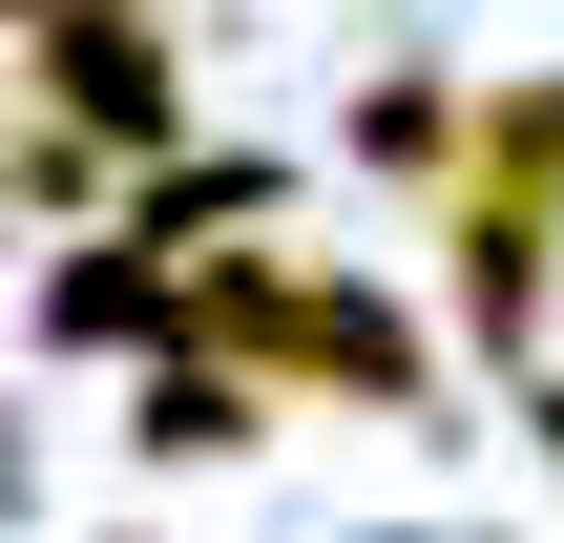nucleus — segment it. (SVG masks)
Segmentation results:
<instances>
[{"label":"nucleus","instance_id":"20e7f679","mask_svg":"<svg viewBox=\"0 0 564 543\" xmlns=\"http://www.w3.org/2000/svg\"><path fill=\"white\" fill-rule=\"evenodd\" d=\"M147 439H167V460H230V439H251V377H209V356L147 377Z\"/></svg>","mask_w":564,"mask_h":543},{"label":"nucleus","instance_id":"f257e3e1","mask_svg":"<svg viewBox=\"0 0 564 543\" xmlns=\"http://www.w3.org/2000/svg\"><path fill=\"white\" fill-rule=\"evenodd\" d=\"M167 314H188L209 356H272V377H314V398H377V419L419 398V335H398L377 293H335V272H251V251H230V272H188Z\"/></svg>","mask_w":564,"mask_h":543},{"label":"nucleus","instance_id":"f03ea898","mask_svg":"<svg viewBox=\"0 0 564 543\" xmlns=\"http://www.w3.org/2000/svg\"><path fill=\"white\" fill-rule=\"evenodd\" d=\"M21 21H42V105H63L84 146H167V126H188L167 42H147L126 0H21Z\"/></svg>","mask_w":564,"mask_h":543},{"label":"nucleus","instance_id":"423d86ee","mask_svg":"<svg viewBox=\"0 0 564 543\" xmlns=\"http://www.w3.org/2000/svg\"><path fill=\"white\" fill-rule=\"evenodd\" d=\"M0 502H21V419H0Z\"/></svg>","mask_w":564,"mask_h":543},{"label":"nucleus","instance_id":"39448f33","mask_svg":"<svg viewBox=\"0 0 564 543\" xmlns=\"http://www.w3.org/2000/svg\"><path fill=\"white\" fill-rule=\"evenodd\" d=\"M377 167H460V105L440 84H377Z\"/></svg>","mask_w":564,"mask_h":543},{"label":"nucleus","instance_id":"7ed1b4c3","mask_svg":"<svg viewBox=\"0 0 564 543\" xmlns=\"http://www.w3.org/2000/svg\"><path fill=\"white\" fill-rule=\"evenodd\" d=\"M544 272H564V209L544 188H460V314H481L502 356L544 335Z\"/></svg>","mask_w":564,"mask_h":543},{"label":"nucleus","instance_id":"0eeeda50","mask_svg":"<svg viewBox=\"0 0 564 543\" xmlns=\"http://www.w3.org/2000/svg\"><path fill=\"white\" fill-rule=\"evenodd\" d=\"M544 460H564V398H544Z\"/></svg>","mask_w":564,"mask_h":543}]
</instances>
